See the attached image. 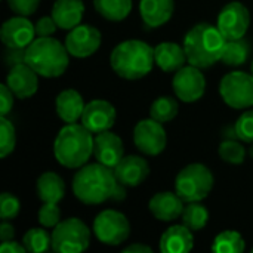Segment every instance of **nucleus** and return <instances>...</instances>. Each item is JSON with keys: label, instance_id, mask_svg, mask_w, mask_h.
Wrapping results in <instances>:
<instances>
[{"label": "nucleus", "instance_id": "38", "mask_svg": "<svg viewBox=\"0 0 253 253\" xmlns=\"http://www.w3.org/2000/svg\"><path fill=\"white\" fill-rule=\"evenodd\" d=\"M58 28V24L55 22L53 16H42L36 22V34L39 37H50Z\"/></svg>", "mask_w": 253, "mask_h": 253}, {"label": "nucleus", "instance_id": "32", "mask_svg": "<svg viewBox=\"0 0 253 253\" xmlns=\"http://www.w3.org/2000/svg\"><path fill=\"white\" fill-rule=\"evenodd\" d=\"M219 156L227 163L240 165L246 159V148L237 139H225L219 145Z\"/></svg>", "mask_w": 253, "mask_h": 253}, {"label": "nucleus", "instance_id": "16", "mask_svg": "<svg viewBox=\"0 0 253 253\" xmlns=\"http://www.w3.org/2000/svg\"><path fill=\"white\" fill-rule=\"evenodd\" d=\"M6 84L16 98L27 99L31 98L39 89V74L27 62L18 64L10 67L6 77Z\"/></svg>", "mask_w": 253, "mask_h": 253}, {"label": "nucleus", "instance_id": "20", "mask_svg": "<svg viewBox=\"0 0 253 253\" xmlns=\"http://www.w3.org/2000/svg\"><path fill=\"white\" fill-rule=\"evenodd\" d=\"M173 0H141L139 13L147 28H157L165 25L173 15Z\"/></svg>", "mask_w": 253, "mask_h": 253}, {"label": "nucleus", "instance_id": "13", "mask_svg": "<svg viewBox=\"0 0 253 253\" xmlns=\"http://www.w3.org/2000/svg\"><path fill=\"white\" fill-rule=\"evenodd\" d=\"M101 33L96 27L89 24H79L65 37V47L71 56L87 58L93 55L101 46Z\"/></svg>", "mask_w": 253, "mask_h": 253}, {"label": "nucleus", "instance_id": "45", "mask_svg": "<svg viewBox=\"0 0 253 253\" xmlns=\"http://www.w3.org/2000/svg\"><path fill=\"white\" fill-rule=\"evenodd\" d=\"M251 73H252V76H253V62H252V65H251Z\"/></svg>", "mask_w": 253, "mask_h": 253}, {"label": "nucleus", "instance_id": "5", "mask_svg": "<svg viewBox=\"0 0 253 253\" xmlns=\"http://www.w3.org/2000/svg\"><path fill=\"white\" fill-rule=\"evenodd\" d=\"M70 53L59 40L37 37L25 50V62L42 77L55 79L65 73L70 64Z\"/></svg>", "mask_w": 253, "mask_h": 253}, {"label": "nucleus", "instance_id": "31", "mask_svg": "<svg viewBox=\"0 0 253 253\" xmlns=\"http://www.w3.org/2000/svg\"><path fill=\"white\" fill-rule=\"evenodd\" d=\"M22 245L30 253L46 252L52 248V234L43 228H31L24 234Z\"/></svg>", "mask_w": 253, "mask_h": 253}, {"label": "nucleus", "instance_id": "40", "mask_svg": "<svg viewBox=\"0 0 253 253\" xmlns=\"http://www.w3.org/2000/svg\"><path fill=\"white\" fill-rule=\"evenodd\" d=\"M0 104H1V116H7L13 107V92L7 84H0Z\"/></svg>", "mask_w": 253, "mask_h": 253}, {"label": "nucleus", "instance_id": "39", "mask_svg": "<svg viewBox=\"0 0 253 253\" xmlns=\"http://www.w3.org/2000/svg\"><path fill=\"white\" fill-rule=\"evenodd\" d=\"M25 50L24 47H7L4 53V61L9 67H15L18 64L25 62Z\"/></svg>", "mask_w": 253, "mask_h": 253}, {"label": "nucleus", "instance_id": "30", "mask_svg": "<svg viewBox=\"0 0 253 253\" xmlns=\"http://www.w3.org/2000/svg\"><path fill=\"white\" fill-rule=\"evenodd\" d=\"M178 111H179V105L175 98L160 96L151 104L150 117L160 123H166V122L173 120L178 116Z\"/></svg>", "mask_w": 253, "mask_h": 253}, {"label": "nucleus", "instance_id": "19", "mask_svg": "<svg viewBox=\"0 0 253 253\" xmlns=\"http://www.w3.org/2000/svg\"><path fill=\"white\" fill-rule=\"evenodd\" d=\"M114 173L125 187H138L147 179L150 166L147 160L139 156H125L114 168Z\"/></svg>", "mask_w": 253, "mask_h": 253}, {"label": "nucleus", "instance_id": "1", "mask_svg": "<svg viewBox=\"0 0 253 253\" xmlns=\"http://www.w3.org/2000/svg\"><path fill=\"white\" fill-rule=\"evenodd\" d=\"M73 193L84 205H101L107 200L122 202L126 197V187L119 182L114 169L98 162L76 172Z\"/></svg>", "mask_w": 253, "mask_h": 253}, {"label": "nucleus", "instance_id": "29", "mask_svg": "<svg viewBox=\"0 0 253 253\" xmlns=\"http://www.w3.org/2000/svg\"><path fill=\"white\" fill-rule=\"evenodd\" d=\"M246 245L240 233L237 231H222L219 233L212 245V251L216 253H242Z\"/></svg>", "mask_w": 253, "mask_h": 253}, {"label": "nucleus", "instance_id": "36", "mask_svg": "<svg viewBox=\"0 0 253 253\" xmlns=\"http://www.w3.org/2000/svg\"><path fill=\"white\" fill-rule=\"evenodd\" d=\"M234 127L240 141L253 144V110L245 111L234 123Z\"/></svg>", "mask_w": 253, "mask_h": 253}, {"label": "nucleus", "instance_id": "4", "mask_svg": "<svg viewBox=\"0 0 253 253\" xmlns=\"http://www.w3.org/2000/svg\"><path fill=\"white\" fill-rule=\"evenodd\" d=\"M154 49L142 40H125L117 44L110 56L114 73L126 80L145 77L154 65Z\"/></svg>", "mask_w": 253, "mask_h": 253}, {"label": "nucleus", "instance_id": "41", "mask_svg": "<svg viewBox=\"0 0 253 253\" xmlns=\"http://www.w3.org/2000/svg\"><path fill=\"white\" fill-rule=\"evenodd\" d=\"M13 237H15V228H13V225L9 224L7 221H3L0 224V240H1V243L10 242V240H13Z\"/></svg>", "mask_w": 253, "mask_h": 253}, {"label": "nucleus", "instance_id": "8", "mask_svg": "<svg viewBox=\"0 0 253 253\" xmlns=\"http://www.w3.org/2000/svg\"><path fill=\"white\" fill-rule=\"evenodd\" d=\"M219 93L227 105L236 110H246L253 105L252 73L233 71L222 77Z\"/></svg>", "mask_w": 253, "mask_h": 253}, {"label": "nucleus", "instance_id": "15", "mask_svg": "<svg viewBox=\"0 0 253 253\" xmlns=\"http://www.w3.org/2000/svg\"><path fill=\"white\" fill-rule=\"evenodd\" d=\"M1 42L6 47H24L27 49L36 36V25L25 16L18 15L7 19L0 30Z\"/></svg>", "mask_w": 253, "mask_h": 253}, {"label": "nucleus", "instance_id": "12", "mask_svg": "<svg viewBox=\"0 0 253 253\" xmlns=\"http://www.w3.org/2000/svg\"><path fill=\"white\" fill-rule=\"evenodd\" d=\"M172 87L178 99L184 102H196L199 101L206 90V79L202 73V68L194 65H185L176 71Z\"/></svg>", "mask_w": 253, "mask_h": 253}, {"label": "nucleus", "instance_id": "14", "mask_svg": "<svg viewBox=\"0 0 253 253\" xmlns=\"http://www.w3.org/2000/svg\"><path fill=\"white\" fill-rule=\"evenodd\" d=\"M80 122L93 135L110 130L116 122V108L108 101L93 99L86 104Z\"/></svg>", "mask_w": 253, "mask_h": 253}, {"label": "nucleus", "instance_id": "35", "mask_svg": "<svg viewBox=\"0 0 253 253\" xmlns=\"http://www.w3.org/2000/svg\"><path fill=\"white\" fill-rule=\"evenodd\" d=\"M39 222L44 228H55L61 222V209L58 203H43L39 209Z\"/></svg>", "mask_w": 253, "mask_h": 253}, {"label": "nucleus", "instance_id": "27", "mask_svg": "<svg viewBox=\"0 0 253 253\" xmlns=\"http://www.w3.org/2000/svg\"><path fill=\"white\" fill-rule=\"evenodd\" d=\"M95 10L108 21H123L132 10V0H93Z\"/></svg>", "mask_w": 253, "mask_h": 253}, {"label": "nucleus", "instance_id": "21", "mask_svg": "<svg viewBox=\"0 0 253 253\" xmlns=\"http://www.w3.org/2000/svg\"><path fill=\"white\" fill-rule=\"evenodd\" d=\"M154 59L156 64L166 73H176L178 70L185 67V62H188L184 46H179L173 42L157 44L154 49Z\"/></svg>", "mask_w": 253, "mask_h": 253}, {"label": "nucleus", "instance_id": "44", "mask_svg": "<svg viewBox=\"0 0 253 253\" xmlns=\"http://www.w3.org/2000/svg\"><path fill=\"white\" fill-rule=\"evenodd\" d=\"M249 153H251V156H252V157H253V145H252V147H251V151H249Z\"/></svg>", "mask_w": 253, "mask_h": 253}, {"label": "nucleus", "instance_id": "7", "mask_svg": "<svg viewBox=\"0 0 253 253\" xmlns=\"http://www.w3.org/2000/svg\"><path fill=\"white\" fill-rule=\"evenodd\" d=\"M90 245V230L79 218L61 221L52 231V251L56 253L84 252Z\"/></svg>", "mask_w": 253, "mask_h": 253}, {"label": "nucleus", "instance_id": "37", "mask_svg": "<svg viewBox=\"0 0 253 253\" xmlns=\"http://www.w3.org/2000/svg\"><path fill=\"white\" fill-rule=\"evenodd\" d=\"M6 1L12 12L22 16L33 15L40 4V0H6Z\"/></svg>", "mask_w": 253, "mask_h": 253}, {"label": "nucleus", "instance_id": "10", "mask_svg": "<svg viewBox=\"0 0 253 253\" xmlns=\"http://www.w3.org/2000/svg\"><path fill=\"white\" fill-rule=\"evenodd\" d=\"M133 141L141 153L147 156H159L168 145V135L162 123L150 117L136 123L133 129Z\"/></svg>", "mask_w": 253, "mask_h": 253}, {"label": "nucleus", "instance_id": "11", "mask_svg": "<svg viewBox=\"0 0 253 253\" xmlns=\"http://www.w3.org/2000/svg\"><path fill=\"white\" fill-rule=\"evenodd\" d=\"M251 25V12L242 1H231L222 7L218 15L216 27L227 40H236L246 36Z\"/></svg>", "mask_w": 253, "mask_h": 253}, {"label": "nucleus", "instance_id": "33", "mask_svg": "<svg viewBox=\"0 0 253 253\" xmlns=\"http://www.w3.org/2000/svg\"><path fill=\"white\" fill-rule=\"evenodd\" d=\"M16 144V135L13 125L4 117H0V157L6 159L13 150Z\"/></svg>", "mask_w": 253, "mask_h": 253}, {"label": "nucleus", "instance_id": "26", "mask_svg": "<svg viewBox=\"0 0 253 253\" xmlns=\"http://www.w3.org/2000/svg\"><path fill=\"white\" fill-rule=\"evenodd\" d=\"M251 50L252 46L245 37L236 40H227L221 61L228 67H242L248 62L251 56Z\"/></svg>", "mask_w": 253, "mask_h": 253}, {"label": "nucleus", "instance_id": "9", "mask_svg": "<svg viewBox=\"0 0 253 253\" xmlns=\"http://www.w3.org/2000/svg\"><path fill=\"white\" fill-rule=\"evenodd\" d=\"M93 233L102 245L119 246L129 239L130 222L122 212L107 209L95 218Z\"/></svg>", "mask_w": 253, "mask_h": 253}, {"label": "nucleus", "instance_id": "34", "mask_svg": "<svg viewBox=\"0 0 253 253\" xmlns=\"http://www.w3.org/2000/svg\"><path fill=\"white\" fill-rule=\"evenodd\" d=\"M21 211L19 200L10 193H1L0 196V218L1 221H12Z\"/></svg>", "mask_w": 253, "mask_h": 253}, {"label": "nucleus", "instance_id": "17", "mask_svg": "<svg viewBox=\"0 0 253 253\" xmlns=\"http://www.w3.org/2000/svg\"><path fill=\"white\" fill-rule=\"evenodd\" d=\"M93 154L99 163L114 169L125 157V147L122 138L110 130L98 133L95 136Z\"/></svg>", "mask_w": 253, "mask_h": 253}, {"label": "nucleus", "instance_id": "28", "mask_svg": "<svg viewBox=\"0 0 253 253\" xmlns=\"http://www.w3.org/2000/svg\"><path fill=\"white\" fill-rule=\"evenodd\" d=\"M181 218H182V224L188 227L191 231H200L206 227L209 221V212L199 202H193V203H187Z\"/></svg>", "mask_w": 253, "mask_h": 253}, {"label": "nucleus", "instance_id": "23", "mask_svg": "<svg viewBox=\"0 0 253 253\" xmlns=\"http://www.w3.org/2000/svg\"><path fill=\"white\" fill-rule=\"evenodd\" d=\"M194 246L193 231L182 225H172L160 239V251L163 253H187Z\"/></svg>", "mask_w": 253, "mask_h": 253}, {"label": "nucleus", "instance_id": "2", "mask_svg": "<svg viewBox=\"0 0 253 253\" xmlns=\"http://www.w3.org/2000/svg\"><path fill=\"white\" fill-rule=\"evenodd\" d=\"M227 39L218 27L202 22L194 25L184 39V49L188 64L199 68H209L219 62L224 55Z\"/></svg>", "mask_w": 253, "mask_h": 253}, {"label": "nucleus", "instance_id": "25", "mask_svg": "<svg viewBox=\"0 0 253 253\" xmlns=\"http://www.w3.org/2000/svg\"><path fill=\"white\" fill-rule=\"evenodd\" d=\"M36 190L43 203H59L65 194V182L55 172H44L39 176Z\"/></svg>", "mask_w": 253, "mask_h": 253}, {"label": "nucleus", "instance_id": "42", "mask_svg": "<svg viewBox=\"0 0 253 253\" xmlns=\"http://www.w3.org/2000/svg\"><path fill=\"white\" fill-rule=\"evenodd\" d=\"M0 252L24 253V252H27V249H25V246H24V245H21V243H18V242L10 240V242H4V243H1V246H0Z\"/></svg>", "mask_w": 253, "mask_h": 253}, {"label": "nucleus", "instance_id": "43", "mask_svg": "<svg viewBox=\"0 0 253 253\" xmlns=\"http://www.w3.org/2000/svg\"><path fill=\"white\" fill-rule=\"evenodd\" d=\"M151 248L145 246V245H139V243H133L129 245L127 248L123 249V253H151Z\"/></svg>", "mask_w": 253, "mask_h": 253}, {"label": "nucleus", "instance_id": "6", "mask_svg": "<svg viewBox=\"0 0 253 253\" xmlns=\"http://www.w3.org/2000/svg\"><path fill=\"white\" fill-rule=\"evenodd\" d=\"M213 175L202 163L185 166L175 179V193L185 202H202L213 188Z\"/></svg>", "mask_w": 253, "mask_h": 253}, {"label": "nucleus", "instance_id": "22", "mask_svg": "<svg viewBox=\"0 0 253 253\" xmlns=\"http://www.w3.org/2000/svg\"><path fill=\"white\" fill-rule=\"evenodd\" d=\"M84 107L86 104L83 101V96L76 89L62 90L55 101L56 114L65 123H77V120L82 119Z\"/></svg>", "mask_w": 253, "mask_h": 253}, {"label": "nucleus", "instance_id": "18", "mask_svg": "<svg viewBox=\"0 0 253 253\" xmlns=\"http://www.w3.org/2000/svg\"><path fill=\"white\" fill-rule=\"evenodd\" d=\"M184 200L176 194L170 191L157 193L151 197L148 208L153 216L163 222H172L178 219L184 212Z\"/></svg>", "mask_w": 253, "mask_h": 253}, {"label": "nucleus", "instance_id": "24", "mask_svg": "<svg viewBox=\"0 0 253 253\" xmlns=\"http://www.w3.org/2000/svg\"><path fill=\"white\" fill-rule=\"evenodd\" d=\"M84 4L82 0H55L52 6V16L59 28L73 30L82 22Z\"/></svg>", "mask_w": 253, "mask_h": 253}, {"label": "nucleus", "instance_id": "3", "mask_svg": "<svg viewBox=\"0 0 253 253\" xmlns=\"http://www.w3.org/2000/svg\"><path fill=\"white\" fill-rule=\"evenodd\" d=\"M95 138L83 125L67 123L53 142V154L59 165L68 169H80L93 154Z\"/></svg>", "mask_w": 253, "mask_h": 253}]
</instances>
